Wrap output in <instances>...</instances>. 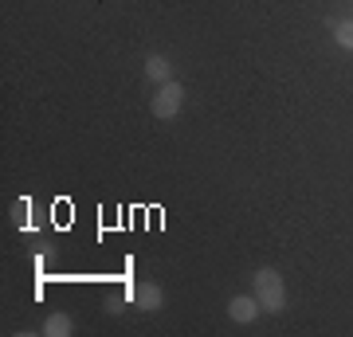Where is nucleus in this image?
<instances>
[{
  "label": "nucleus",
  "instance_id": "nucleus-1",
  "mask_svg": "<svg viewBox=\"0 0 353 337\" xmlns=\"http://www.w3.org/2000/svg\"><path fill=\"white\" fill-rule=\"evenodd\" d=\"M252 294L259 298L263 314H283V306H287V283H283V275H279L275 267H259V271H255Z\"/></svg>",
  "mask_w": 353,
  "mask_h": 337
},
{
  "label": "nucleus",
  "instance_id": "nucleus-2",
  "mask_svg": "<svg viewBox=\"0 0 353 337\" xmlns=\"http://www.w3.org/2000/svg\"><path fill=\"white\" fill-rule=\"evenodd\" d=\"M181 106H185V87L181 83H161L150 102L153 118H161V122H173L176 114H181Z\"/></svg>",
  "mask_w": 353,
  "mask_h": 337
},
{
  "label": "nucleus",
  "instance_id": "nucleus-3",
  "mask_svg": "<svg viewBox=\"0 0 353 337\" xmlns=\"http://www.w3.org/2000/svg\"><path fill=\"white\" fill-rule=\"evenodd\" d=\"M263 314V306H259V298L255 294H236V298L228 302V318L236 325H248V322H255Z\"/></svg>",
  "mask_w": 353,
  "mask_h": 337
},
{
  "label": "nucleus",
  "instance_id": "nucleus-4",
  "mask_svg": "<svg viewBox=\"0 0 353 337\" xmlns=\"http://www.w3.org/2000/svg\"><path fill=\"white\" fill-rule=\"evenodd\" d=\"M130 302H134L138 310L153 314V310H161L165 306V294H161L157 283H138V287H130Z\"/></svg>",
  "mask_w": 353,
  "mask_h": 337
},
{
  "label": "nucleus",
  "instance_id": "nucleus-5",
  "mask_svg": "<svg viewBox=\"0 0 353 337\" xmlns=\"http://www.w3.org/2000/svg\"><path fill=\"white\" fill-rule=\"evenodd\" d=\"M145 79L157 83V87H161V83H173V63L165 59V55H157V51L145 55Z\"/></svg>",
  "mask_w": 353,
  "mask_h": 337
},
{
  "label": "nucleus",
  "instance_id": "nucleus-6",
  "mask_svg": "<svg viewBox=\"0 0 353 337\" xmlns=\"http://www.w3.org/2000/svg\"><path fill=\"white\" fill-rule=\"evenodd\" d=\"M43 334H48V337H71V334H75V318H71V314H63V310L48 314Z\"/></svg>",
  "mask_w": 353,
  "mask_h": 337
},
{
  "label": "nucleus",
  "instance_id": "nucleus-7",
  "mask_svg": "<svg viewBox=\"0 0 353 337\" xmlns=\"http://www.w3.org/2000/svg\"><path fill=\"white\" fill-rule=\"evenodd\" d=\"M334 39H338V48L353 51V20H334Z\"/></svg>",
  "mask_w": 353,
  "mask_h": 337
}]
</instances>
